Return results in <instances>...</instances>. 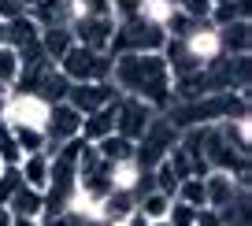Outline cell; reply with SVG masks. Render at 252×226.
Here are the masks:
<instances>
[{
    "label": "cell",
    "mask_w": 252,
    "mask_h": 226,
    "mask_svg": "<svg viewBox=\"0 0 252 226\" xmlns=\"http://www.w3.org/2000/svg\"><path fill=\"white\" fill-rule=\"evenodd\" d=\"M111 86L126 97H137L149 108L167 111L174 100L171 93V70H167L163 56L159 52H126L115 56L111 63Z\"/></svg>",
    "instance_id": "cell-1"
},
{
    "label": "cell",
    "mask_w": 252,
    "mask_h": 226,
    "mask_svg": "<svg viewBox=\"0 0 252 226\" xmlns=\"http://www.w3.org/2000/svg\"><path fill=\"white\" fill-rule=\"evenodd\" d=\"M167 41L163 33V23L149 15H134V19H119L115 23V33H111V45L108 52L111 56H126V52H159Z\"/></svg>",
    "instance_id": "cell-2"
},
{
    "label": "cell",
    "mask_w": 252,
    "mask_h": 226,
    "mask_svg": "<svg viewBox=\"0 0 252 226\" xmlns=\"http://www.w3.org/2000/svg\"><path fill=\"white\" fill-rule=\"evenodd\" d=\"M178 133L182 130L163 115V111L152 115V123L145 126V133L134 141V163L141 167V171H152V167H156L159 160H167V152L178 145Z\"/></svg>",
    "instance_id": "cell-3"
},
{
    "label": "cell",
    "mask_w": 252,
    "mask_h": 226,
    "mask_svg": "<svg viewBox=\"0 0 252 226\" xmlns=\"http://www.w3.org/2000/svg\"><path fill=\"white\" fill-rule=\"evenodd\" d=\"M111 52H93L86 45H71V52L63 56L56 67L63 70L67 82H111Z\"/></svg>",
    "instance_id": "cell-4"
},
{
    "label": "cell",
    "mask_w": 252,
    "mask_h": 226,
    "mask_svg": "<svg viewBox=\"0 0 252 226\" xmlns=\"http://www.w3.org/2000/svg\"><path fill=\"white\" fill-rule=\"evenodd\" d=\"M78 133H82V115L71 108V104H67V100L48 104V111H45V137H48L45 152H52V148L74 141Z\"/></svg>",
    "instance_id": "cell-5"
},
{
    "label": "cell",
    "mask_w": 252,
    "mask_h": 226,
    "mask_svg": "<svg viewBox=\"0 0 252 226\" xmlns=\"http://www.w3.org/2000/svg\"><path fill=\"white\" fill-rule=\"evenodd\" d=\"M152 115H159V111L149 108L145 100H137V97L119 93V100H115V133H123V137L137 141V137L145 133V126L152 123Z\"/></svg>",
    "instance_id": "cell-6"
},
{
    "label": "cell",
    "mask_w": 252,
    "mask_h": 226,
    "mask_svg": "<svg viewBox=\"0 0 252 226\" xmlns=\"http://www.w3.org/2000/svg\"><path fill=\"white\" fill-rule=\"evenodd\" d=\"M71 33H74V45H86L93 52H108L111 33H115V15H74Z\"/></svg>",
    "instance_id": "cell-7"
},
{
    "label": "cell",
    "mask_w": 252,
    "mask_h": 226,
    "mask_svg": "<svg viewBox=\"0 0 252 226\" xmlns=\"http://www.w3.org/2000/svg\"><path fill=\"white\" fill-rule=\"evenodd\" d=\"M119 97V89L111 86V82H71V89H67V104H71L78 115H89V111L104 108V104H111Z\"/></svg>",
    "instance_id": "cell-8"
},
{
    "label": "cell",
    "mask_w": 252,
    "mask_h": 226,
    "mask_svg": "<svg viewBox=\"0 0 252 226\" xmlns=\"http://www.w3.org/2000/svg\"><path fill=\"white\" fill-rule=\"evenodd\" d=\"M241 189H245V186H237L234 174H226V171H208V174H204V208L222 211L237 193H241Z\"/></svg>",
    "instance_id": "cell-9"
},
{
    "label": "cell",
    "mask_w": 252,
    "mask_h": 226,
    "mask_svg": "<svg viewBox=\"0 0 252 226\" xmlns=\"http://www.w3.org/2000/svg\"><path fill=\"white\" fill-rule=\"evenodd\" d=\"M215 41H219V56H249L252 48L249 19H234V23L215 26Z\"/></svg>",
    "instance_id": "cell-10"
},
{
    "label": "cell",
    "mask_w": 252,
    "mask_h": 226,
    "mask_svg": "<svg viewBox=\"0 0 252 226\" xmlns=\"http://www.w3.org/2000/svg\"><path fill=\"white\" fill-rule=\"evenodd\" d=\"M26 15L45 30V26H71L78 11H74V0H41L37 8L26 11Z\"/></svg>",
    "instance_id": "cell-11"
},
{
    "label": "cell",
    "mask_w": 252,
    "mask_h": 226,
    "mask_svg": "<svg viewBox=\"0 0 252 226\" xmlns=\"http://www.w3.org/2000/svg\"><path fill=\"white\" fill-rule=\"evenodd\" d=\"M119 100V97H115ZM115 100L104 104V108L89 111V115H82V141H89V145H96L100 137H108V133H115Z\"/></svg>",
    "instance_id": "cell-12"
},
{
    "label": "cell",
    "mask_w": 252,
    "mask_h": 226,
    "mask_svg": "<svg viewBox=\"0 0 252 226\" xmlns=\"http://www.w3.org/2000/svg\"><path fill=\"white\" fill-rule=\"evenodd\" d=\"M37 41H41V52H45V60H48V63H60L63 56L71 52L74 33H71V26H45Z\"/></svg>",
    "instance_id": "cell-13"
},
{
    "label": "cell",
    "mask_w": 252,
    "mask_h": 226,
    "mask_svg": "<svg viewBox=\"0 0 252 226\" xmlns=\"http://www.w3.org/2000/svg\"><path fill=\"white\" fill-rule=\"evenodd\" d=\"M8 211L15 219H41V211H45V193H41V189H30V186H19L15 193H11V200H8Z\"/></svg>",
    "instance_id": "cell-14"
},
{
    "label": "cell",
    "mask_w": 252,
    "mask_h": 226,
    "mask_svg": "<svg viewBox=\"0 0 252 226\" xmlns=\"http://www.w3.org/2000/svg\"><path fill=\"white\" fill-rule=\"evenodd\" d=\"M19 174H23V186L41 189V193H45V189H48V152L41 148V152H30V156H23V163H19Z\"/></svg>",
    "instance_id": "cell-15"
},
{
    "label": "cell",
    "mask_w": 252,
    "mask_h": 226,
    "mask_svg": "<svg viewBox=\"0 0 252 226\" xmlns=\"http://www.w3.org/2000/svg\"><path fill=\"white\" fill-rule=\"evenodd\" d=\"M93 148H96V156L108 160L111 167H115V163H130V160H134V141L123 137V133H108V137H100Z\"/></svg>",
    "instance_id": "cell-16"
},
{
    "label": "cell",
    "mask_w": 252,
    "mask_h": 226,
    "mask_svg": "<svg viewBox=\"0 0 252 226\" xmlns=\"http://www.w3.org/2000/svg\"><path fill=\"white\" fill-rule=\"evenodd\" d=\"M37 37H41V26L33 23L30 15H19V19H11V23H4V45H11L15 52L26 48V45H33Z\"/></svg>",
    "instance_id": "cell-17"
},
{
    "label": "cell",
    "mask_w": 252,
    "mask_h": 226,
    "mask_svg": "<svg viewBox=\"0 0 252 226\" xmlns=\"http://www.w3.org/2000/svg\"><path fill=\"white\" fill-rule=\"evenodd\" d=\"M67 89H71V82L63 78V70L52 63V67H48L45 74H41L37 93H33V97H41L45 104H60V100H67Z\"/></svg>",
    "instance_id": "cell-18"
},
{
    "label": "cell",
    "mask_w": 252,
    "mask_h": 226,
    "mask_svg": "<svg viewBox=\"0 0 252 226\" xmlns=\"http://www.w3.org/2000/svg\"><path fill=\"white\" fill-rule=\"evenodd\" d=\"M11 130V137H15V145L23 148V156H30V152H41V148L48 145L45 130L41 126H19V123H4Z\"/></svg>",
    "instance_id": "cell-19"
},
{
    "label": "cell",
    "mask_w": 252,
    "mask_h": 226,
    "mask_svg": "<svg viewBox=\"0 0 252 226\" xmlns=\"http://www.w3.org/2000/svg\"><path fill=\"white\" fill-rule=\"evenodd\" d=\"M252 204H249V189H241V193L234 196V200L226 204V208L219 211V223L222 226H252Z\"/></svg>",
    "instance_id": "cell-20"
},
{
    "label": "cell",
    "mask_w": 252,
    "mask_h": 226,
    "mask_svg": "<svg viewBox=\"0 0 252 226\" xmlns=\"http://www.w3.org/2000/svg\"><path fill=\"white\" fill-rule=\"evenodd\" d=\"M171 200H174V196L159 193V189H149V193L137 196V211H141L149 223H156V219H167V211H171Z\"/></svg>",
    "instance_id": "cell-21"
},
{
    "label": "cell",
    "mask_w": 252,
    "mask_h": 226,
    "mask_svg": "<svg viewBox=\"0 0 252 226\" xmlns=\"http://www.w3.org/2000/svg\"><path fill=\"white\" fill-rule=\"evenodd\" d=\"M174 200L189 204V208H204V178H197V174L182 178L178 189H174Z\"/></svg>",
    "instance_id": "cell-22"
},
{
    "label": "cell",
    "mask_w": 252,
    "mask_h": 226,
    "mask_svg": "<svg viewBox=\"0 0 252 226\" xmlns=\"http://www.w3.org/2000/svg\"><path fill=\"white\" fill-rule=\"evenodd\" d=\"M19 163H23V148L15 145L8 126L0 123V167H19Z\"/></svg>",
    "instance_id": "cell-23"
},
{
    "label": "cell",
    "mask_w": 252,
    "mask_h": 226,
    "mask_svg": "<svg viewBox=\"0 0 252 226\" xmlns=\"http://www.w3.org/2000/svg\"><path fill=\"white\" fill-rule=\"evenodd\" d=\"M152 189H159V193L174 196V189H178V174H174V167L167 163V160H159L156 167H152Z\"/></svg>",
    "instance_id": "cell-24"
},
{
    "label": "cell",
    "mask_w": 252,
    "mask_h": 226,
    "mask_svg": "<svg viewBox=\"0 0 252 226\" xmlns=\"http://www.w3.org/2000/svg\"><path fill=\"white\" fill-rule=\"evenodd\" d=\"M19 78V56L11 45H0V86L11 89V82Z\"/></svg>",
    "instance_id": "cell-25"
},
{
    "label": "cell",
    "mask_w": 252,
    "mask_h": 226,
    "mask_svg": "<svg viewBox=\"0 0 252 226\" xmlns=\"http://www.w3.org/2000/svg\"><path fill=\"white\" fill-rule=\"evenodd\" d=\"M197 211L200 208H189V204H182V200H171L167 226H197Z\"/></svg>",
    "instance_id": "cell-26"
},
{
    "label": "cell",
    "mask_w": 252,
    "mask_h": 226,
    "mask_svg": "<svg viewBox=\"0 0 252 226\" xmlns=\"http://www.w3.org/2000/svg\"><path fill=\"white\" fill-rule=\"evenodd\" d=\"M174 8H178L182 15H189V19H212L215 0H174Z\"/></svg>",
    "instance_id": "cell-27"
},
{
    "label": "cell",
    "mask_w": 252,
    "mask_h": 226,
    "mask_svg": "<svg viewBox=\"0 0 252 226\" xmlns=\"http://www.w3.org/2000/svg\"><path fill=\"white\" fill-rule=\"evenodd\" d=\"M23 186V174H19V167H0V204H8L11 193Z\"/></svg>",
    "instance_id": "cell-28"
},
{
    "label": "cell",
    "mask_w": 252,
    "mask_h": 226,
    "mask_svg": "<svg viewBox=\"0 0 252 226\" xmlns=\"http://www.w3.org/2000/svg\"><path fill=\"white\" fill-rule=\"evenodd\" d=\"M111 15L119 19H134V15H145V0H111Z\"/></svg>",
    "instance_id": "cell-29"
},
{
    "label": "cell",
    "mask_w": 252,
    "mask_h": 226,
    "mask_svg": "<svg viewBox=\"0 0 252 226\" xmlns=\"http://www.w3.org/2000/svg\"><path fill=\"white\" fill-rule=\"evenodd\" d=\"M197 226H222V223H219V211L200 208V211H197Z\"/></svg>",
    "instance_id": "cell-30"
},
{
    "label": "cell",
    "mask_w": 252,
    "mask_h": 226,
    "mask_svg": "<svg viewBox=\"0 0 252 226\" xmlns=\"http://www.w3.org/2000/svg\"><path fill=\"white\" fill-rule=\"evenodd\" d=\"M119 226H149V219H145V215H141V211H137V208H134V211H130V215H126V219H123V223H119Z\"/></svg>",
    "instance_id": "cell-31"
},
{
    "label": "cell",
    "mask_w": 252,
    "mask_h": 226,
    "mask_svg": "<svg viewBox=\"0 0 252 226\" xmlns=\"http://www.w3.org/2000/svg\"><path fill=\"white\" fill-rule=\"evenodd\" d=\"M11 226H41V219H15L11 215Z\"/></svg>",
    "instance_id": "cell-32"
},
{
    "label": "cell",
    "mask_w": 252,
    "mask_h": 226,
    "mask_svg": "<svg viewBox=\"0 0 252 226\" xmlns=\"http://www.w3.org/2000/svg\"><path fill=\"white\" fill-rule=\"evenodd\" d=\"M0 226H11V211H8V204H0Z\"/></svg>",
    "instance_id": "cell-33"
},
{
    "label": "cell",
    "mask_w": 252,
    "mask_h": 226,
    "mask_svg": "<svg viewBox=\"0 0 252 226\" xmlns=\"http://www.w3.org/2000/svg\"><path fill=\"white\" fill-rule=\"evenodd\" d=\"M15 4H19V8H23V11H33V8H37V4H41V0H15Z\"/></svg>",
    "instance_id": "cell-34"
},
{
    "label": "cell",
    "mask_w": 252,
    "mask_h": 226,
    "mask_svg": "<svg viewBox=\"0 0 252 226\" xmlns=\"http://www.w3.org/2000/svg\"><path fill=\"white\" fill-rule=\"evenodd\" d=\"M4 104H8V97H0V123H4Z\"/></svg>",
    "instance_id": "cell-35"
},
{
    "label": "cell",
    "mask_w": 252,
    "mask_h": 226,
    "mask_svg": "<svg viewBox=\"0 0 252 226\" xmlns=\"http://www.w3.org/2000/svg\"><path fill=\"white\" fill-rule=\"evenodd\" d=\"M149 226H167V219H156V223H149Z\"/></svg>",
    "instance_id": "cell-36"
},
{
    "label": "cell",
    "mask_w": 252,
    "mask_h": 226,
    "mask_svg": "<svg viewBox=\"0 0 252 226\" xmlns=\"http://www.w3.org/2000/svg\"><path fill=\"white\" fill-rule=\"evenodd\" d=\"M0 45H4V19H0Z\"/></svg>",
    "instance_id": "cell-37"
},
{
    "label": "cell",
    "mask_w": 252,
    "mask_h": 226,
    "mask_svg": "<svg viewBox=\"0 0 252 226\" xmlns=\"http://www.w3.org/2000/svg\"><path fill=\"white\" fill-rule=\"evenodd\" d=\"M0 97H8V89H4V86H0Z\"/></svg>",
    "instance_id": "cell-38"
}]
</instances>
